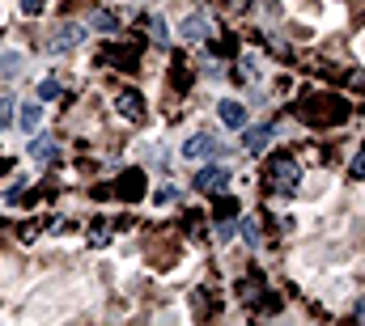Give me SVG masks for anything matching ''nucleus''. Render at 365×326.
Returning <instances> with one entry per match:
<instances>
[{"label": "nucleus", "instance_id": "f257e3e1", "mask_svg": "<svg viewBox=\"0 0 365 326\" xmlns=\"http://www.w3.org/2000/svg\"><path fill=\"white\" fill-rule=\"evenodd\" d=\"M85 34H89V30H85L81 21H60V25L51 30V38H47V51H51V55H68V51H77V47L85 42Z\"/></svg>", "mask_w": 365, "mask_h": 326}, {"label": "nucleus", "instance_id": "f03ea898", "mask_svg": "<svg viewBox=\"0 0 365 326\" xmlns=\"http://www.w3.org/2000/svg\"><path fill=\"white\" fill-rule=\"evenodd\" d=\"M298 182H302L298 161H293V157H276V161H272V191H276V195H293Z\"/></svg>", "mask_w": 365, "mask_h": 326}, {"label": "nucleus", "instance_id": "7ed1b4c3", "mask_svg": "<svg viewBox=\"0 0 365 326\" xmlns=\"http://www.w3.org/2000/svg\"><path fill=\"white\" fill-rule=\"evenodd\" d=\"M183 157H187V161L217 157V136H208V132H196V136H187V140H183Z\"/></svg>", "mask_w": 365, "mask_h": 326}, {"label": "nucleus", "instance_id": "20e7f679", "mask_svg": "<svg viewBox=\"0 0 365 326\" xmlns=\"http://www.w3.org/2000/svg\"><path fill=\"white\" fill-rule=\"evenodd\" d=\"M217 119H221L225 127H234V132H238V127H247V106H242V102H234V98H221V102H217Z\"/></svg>", "mask_w": 365, "mask_h": 326}, {"label": "nucleus", "instance_id": "39448f33", "mask_svg": "<svg viewBox=\"0 0 365 326\" xmlns=\"http://www.w3.org/2000/svg\"><path fill=\"white\" fill-rule=\"evenodd\" d=\"M225 182H230V170L225 165H204L196 174V191H221Z\"/></svg>", "mask_w": 365, "mask_h": 326}, {"label": "nucleus", "instance_id": "423d86ee", "mask_svg": "<svg viewBox=\"0 0 365 326\" xmlns=\"http://www.w3.org/2000/svg\"><path fill=\"white\" fill-rule=\"evenodd\" d=\"M272 136H276V127H272V123H259V127H251V132L242 136V144H247V153H264V149L272 144Z\"/></svg>", "mask_w": 365, "mask_h": 326}, {"label": "nucleus", "instance_id": "0eeeda50", "mask_svg": "<svg viewBox=\"0 0 365 326\" xmlns=\"http://www.w3.org/2000/svg\"><path fill=\"white\" fill-rule=\"evenodd\" d=\"M30 157H34V161H43V165H47V161H55V157H60V144H55V140H51V136H38V140H34V144H30Z\"/></svg>", "mask_w": 365, "mask_h": 326}, {"label": "nucleus", "instance_id": "6e6552de", "mask_svg": "<svg viewBox=\"0 0 365 326\" xmlns=\"http://www.w3.org/2000/svg\"><path fill=\"white\" fill-rule=\"evenodd\" d=\"M115 110H119L123 119H140V93H132V89L119 93V98H115Z\"/></svg>", "mask_w": 365, "mask_h": 326}, {"label": "nucleus", "instance_id": "1a4fd4ad", "mask_svg": "<svg viewBox=\"0 0 365 326\" xmlns=\"http://www.w3.org/2000/svg\"><path fill=\"white\" fill-rule=\"evenodd\" d=\"M204 34H208L204 13H191V17H187V25H183V38H204Z\"/></svg>", "mask_w": 365, "mask_h": 326}, {"label": "nucleus", "instance_id": "9d476101", "mask_svg": "<svg viewBox=\"0 0 365 326\" xmlns=\"http://www.w3.org/2000/svg\"><path fill=\"white\" fill-rule=\"evenodd\" d=\"M38 123H43V110L38 106H21V132H38Z\"/></svg>", "mask_w": 365, "mask_h": 326}, {"label": "nucleus", "instance_id": "9b49d317", "mask_svg": "<svg viewBox=\"0 0 365 326\" xmlns=\"http://www.w3.org/2000/svg\"><path fill=\"white\" fill-rule=\"evenodd\" d=\"M38 98H43V102H55V98H60V81H55V76H43V81H38Z\"/></svg>", "mask_w": 365, "mask_h": 326}, {"label": "nucleus", "instance_id": "f8f14e48", "mask_svg": "<svg viewBox=\"0 0 365 326\" xmlns=\"http://www.w3.org/2000/svg\"><path fill=\"white\" fill-rule=\"evenodd\" d=\"M94 30H98V34H115V30H119V21H115L111 13H94Z\"/></svg>", "mask_w": 365, "mask_h": 326}, {"label": "nucleus", "instance_id": "ddd939ff", "mask_svg": "<svg viewBox=\"0 0 365 326\" xmlns=\"http://www.w3.org/2000/svg\"><path fill=\"white\" fill-rule=\"evenodd\" d=\"M238 225H242V238H247V246H259V225H255V216H242Z\"/></svg>", "mask_w": 365, "mask_h": 326}, {"label": "nucleus", "instance_id": "4468645a", "mask_svg": "<svg viewBox=\"0 0 365 326\" xmlns=\"http://www.w3.org/2000/svg\"><path fill=\"white\" fill-rule=\"evenodd\" d=\"M174 199H179V187H157V195H153V204H157V208H170Z\"/></svg>", "mask_w": 365, "mask_h": 326}, {"label": "nucleus", "instance_id": "2eb2a0df", "mask_svg": "<svg viewBox=\"0 0 365 326\" xmlns=\"http://www.w3.org/2000/svg\"><path fill=\"white\" fill-rule=\"evenodd\" d=\"M17 68H21V55H17V51H9V55L0 59V76H9V72H17Z\"/></svg>", "mask_w": 365, "mask_h": 326}, {"label": "nucleus", "instance_id": "dca6fc26", "mask_svg": "<svg viewBox=\"0 0 365 326\" xmlns=\"http://www.w3.org/2000/svg\"><path fill=\"white\" fill-rule=\"evenodd\" d=\"M149 30H153V38H157V42H166V38H170V34H166V21H162V17H153V25H149Z\"/></svg>", "mask_w": 365, "mask_h": 326}, {"label": "nucleus", "instance_id": "f3484780", "mask_svg": "<svg viewBox=\"0 0 365 326\" xmlns=\"http://www.w3.org/2000/svg\"><path fill=\"white\" fill-rule=\"evenodd\" d=\"M21 187H26V178H13V187H9V191H4V199H9V204H13V199H17V191H21Z\"/></svg>", "mask_w": 365, "mask_h": 326}, {"label": "nucleus", "instance_id": "a211bd4d", "mask_svg": "<svg viewBox=\"0 0 365 326\" xmlns=\"http://www.w3.org/2000/svg\"><path fill=\"white\" fill-rule=\"evenodd\" d=\"M21 8H26V13L34 17V13H43V0H21Z\"/></svg>", "mask_w": 365, "mask_h": 326}, {"label": "nucleus", "instance_id": "6ab92c4d", "mask_svg": "<svg viewBox=\"0 0 365 326\" xmlns=\"http://www.w3.org/2000/svg\"><path fill=\"white\" fill-rule=\"evenodd\" d=\"M0 132H4V119H0Z\"/></svg>", "mask_w": 365, "mask_h": 326}]
</instances>
